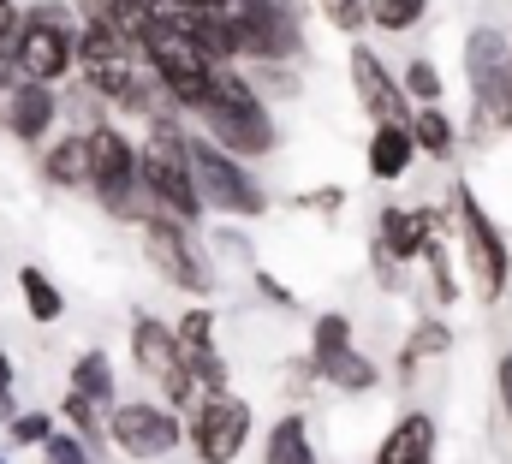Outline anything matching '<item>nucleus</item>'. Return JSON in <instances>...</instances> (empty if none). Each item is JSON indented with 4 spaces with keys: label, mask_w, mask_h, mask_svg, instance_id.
I'll return each mask as SVG.
<instances>
[{
    "label": "nucleus",
    "mask_w": 512,
    "mask_h": 464,
    "mask_svg": "<svg viewBox=\"0 0 512 464\" xmlns=\"http://www.w3.org/2000/svg\"><path fill=\"white\" fill-rule=\"evenodd\" d=\"M376 6V24L382 30H411L423 18V0H370Z\"/></svg>",
    "instance_id": "27"
},
{
    "label": "nucleus",
    "mask_w": 512,
    "mask_h": 464,
    "mask_svg": "<svg viewBox=\"0 0 512 464\" xmlns=\"http://www.w3.org/2000/svg\"><path fill=\"white\" fill-rule=\"evenodd\" d=\"M501 119H507V125H512V96H507V114H501Z\"/></svg>",
    "instance_id": "36"
},
{
    "label": "nucleus",
    "mask_w": 512,
    "mask_h": 464,
    "mask_svg": "<svg viewBox=\"0 0 512 464\" xmlns=\"http://www.w3.org/2000/svg\"><path fill=\"white\" fill-rule=\"evenodd\" d=\"M143 60L155 66V78L167 84V96H173L179 108H203V102H209L215 60H209L167 12H155V24H149V36H143Z\"/></svg>",
    "instance_id": "1"
},
{
    "label": "nucleus",
    "mask_w": 512,
    "mask_h": 464,
    "mask_svg": "<svg viewBox=\"0 0 512 464\" xmlns=\"http://www.w3.org/2000/svg\"><path fill=\"white\" fill-rule=\"evenodd\" d=\"M459 232H465V256H471L477 292L483 298H501V286H507V244H501L495 221L483 215V203L471 191H459Z\"/></svg>",
    "instance_id": "9"
},
{
    "label": "nucleus",
    "mask_w": 512,
    "mask_h": 464,
    "mask_svg": "<svg viewBox=\"0 0 512 464\" xmlns=\"http://www.w3.org/2000/svg\"><path fill=\"white\" fill-rule=\"evenodd\" d=\"M411 131L405 125H376V137H370V173L376 179H399L405 167H411Z\"/></svg>",
    "instance_id": "19"
},
{
    "label": "nucleus",
    "mask_w": 512,
    "mask_h": 464,
    "mask_svg": "<svg viewBox=\"0 0 512 464\" xmlns=\"http://www.w3.org/2000/svg\"><path fill=\"white\" fill-rule=\"evenodd\" d=\"M382 250L387 256H417V250H429V215L387 209L382 215Z\"/></svg>",
    "instance_id": "20"
},
{
    "label": "nucleus",
    "mask_w": 512,
    "mask_h": 464,
    "mask_svg": "<svg viewBox=\"0 0 512 464\" xmlns=\"http://www.w3.org/2000/svg\"><path fill=\"white\" fill-rule=\"evenodd\" d=\"M66 417H72V429H78V435H84L90 447L102 441V423H96V399H84L78 387H72V399H66Z\"/></svg>",
    "instance_id": "28"
},
{
    "label": "nucleus",
    "mask_w": 512,
    "mask_h": 464,
    "mask_svg": "<svg viewBox=\"0 0 512 464\" xmlns=\"http://www.w3.org/2000/svg\"><path fill=\"white\" fill-rule=\"evenodd\" d=\"M78 66H84L90 90H96V96H108V102H120V108H131V102H137V90H143L137 60H131V42H126V36H114L102 18H90V24H84V36H78Z\"/></svg>",
    "instance_id": "5"
},
{
    "label": "nucleus",
    "mask_w": 512,
    "mask_h": 464,
    "mask_svg": "<svg viewBox=\"0 0 512 464\" xmlns=\"http://www.w3.org/2000/svg\"><path fill=\"white\" fill-rule=\"evenodd\" d=\"M405 90H411L417 102H435V96H441V72H435L429 60H411V66H405Z\"/></svg>",
    "instance_id": "30"
},
{
    "label": "nucleus",
    "mask_w": 512,
    "mask_h": 464,
    "mask_svg": "<svg viewBox=\"0 0 512 464\" xmlns=\"http://www.w3.org/2000/svg\"><path fill=\"white\" fill-rule=\"evenodd\" d=\"M191 441H197V453L209 464H233L245 453V441H251V405L233 399V393H215V399L197 411Z\"/></svg>",
    "instance_id": "12"
},
{
    "label": "nucleus",
    "mask_w": 512,
    "mask_h": 464,
    "mask_svg": "<svg viewBox=\"0 0 512 464\" xmlns=\"http://www.w3.org/2000/svg\"><path fill=\"white\" fill-rule=\"evenodd\" d=\"M12 42H18V6L0 0V60H12Z\"/></svg>",
    "instance_id": "33"
},
{
    "label": "nucleus",
    "mask_w": 512,
    "mask_h": 464,
    "mask_svg": "<svg viewBox=\"0 0 512 464\" xmlns=\"http://www.w3.org/2000/svg\"><path fill=\"white\" fill-rule=\"evenodd\" d=\"M352 84H358L364 108L382 119V125H411V114H405V96L393 90L387 66L376 60V54H370V48H352Z\"/></svg>",
    "instance_id": "16"
},
{
    "label": "nucleus",
    "mask_w": 512,
    "mask_h": 464,
    "mask_svg": "<svg viewBox=\"0 0 512 464\" xmlns=\"http://www.w3.org/2000/svg\"><path fill=\"white\" fill-rule=\"evenodd\" d=\"M54 435V423H48V411H30V417H12V441L18 447H42Z\"/></svg>",
    "instance_id": "31"
},
{
    "label": "nucleus",
    "mask_w": 512,
    "mask_h": 464,
    "mask_svg": "<svg viewBox=\"0 0 512 464\" xmlns=\"http://www.w3.org/2000/svg\"><path fill=\"white\" fill-rule=\"evenodd\" d=\"M0 464H6V459H0Z\"/></svg>",
    "instance_id": "37"
},
{
    "label": "nucleus",
    "mask_w": 512,
    "mask_h": 464,
    "mask_svg": "<svg viewBox=\"0 0 512 464\" xmlns=\"http://www.w3.org/2000/svg\"><path fill=\"white\" fill-rule=\"evenodd\" d=\"M42 464H96V447H84L78 435H48L42 441Z\"/></svg>",
    "instance_id": "26"
},
{
    "label": "nucleus",
    "mask_w": 512,
    "mask_h": 464,
    "mask_svg": "<svg viewBox=\"0 0 512 464\" xmlns=\"http://www.w3.org/2000/svg\"><path fill=\"white\" fill-rule=\"evenodd\" d=\"M54 185H90V137H66L48 149V167H42Z\"/></svg>",
    "instance_id": "21"
},
{
    "label": "nucleus",
    "mask_w": 512,
    "mask_h": 464,
    "mask_svg": "<svg viewBox=\"0 0 512 464\" xmlns=\"http://www.w3.org/2000/svg\"><path fill=\"white\" fill-rule=\"evenodd\" d=\"M143 250H149V262H155L173 286H185V292H209V286H215V274L203 268L197 244L179 227V215H143Z\"/></svg>",
    "instance_id": "7"
},
{
    "label": "nucleus",
    "mask_w": 512,
    "mask_h": 464,
    "mask_svg": "<svg viewBox=\"0 0 512 464\" xmlns=\"http://www.w3.org/2000/svg\"><path fill=\"white\" fill-rule=\"evenodd\" d=\"M197 114L209 119V131H215L233 155H268V149H274L268 114H262V102L251 96V84L233 78V72H221V66H215V78H209V102H203Z\"/></svg>",
    "instance_id": "3"
},
{
    "label": "nucleus",
    "mask_w": 512,
    "mask_h": 464,
    "mask_svg": "<svg viewBox=\"0 0 512 464\" xmlns=\"http://www.w3.org/2000/svg\"><path fill=\"white\" fill-rule=\"evenodd\" d=\"M429 351H447V328H441V322H429V328H417V334H411V346H405V375H411Z\"/></svg>",
    "instance_id": "29"
},
{
    "label": "nucleus",
    "mask_w": 512,
    "mask_h": 464,
    "mask_svg": "<svg viewBox=\"0 0 512 464\" xmlns=\"http://www.w3.org/2000/svg\"><path fill=\"white\" fill-rule=\"evenodd\" d=\"M233 30H239V48H251L262 60H280V54H298V18L286 12V0H233Z\"/></svg>",
    "instance_id": "11"
},
{
    "label": "nucleus",
    "mask_w": 512,
    "mask_h": 464,
    "mask_svg": "<svg viewBox=\"0 0 512 464\" xmlns=\"http://www.w3.org/2000/svg\"><path fill=\"white\" fill-rule=\"evenodd\" d=\"M316 6H322V12H328V18H334L340 30H364V24H370L364 0H316Z\"/></svg>",
    "instance_id": "32"
},
{
    "label": "nucleus",
    "mask_w": 512,
    "mask_h": 464,
    "mask_svg": "<svg viewBox=\"0 0 512 464\" xmlns=\"http://www.w3.org/2000/svg\"><path fill=\"white\" fill-rule=\"evenodd\" d=\"M6 125H12V137L36 143V137L54 125V90L36 84V78H24V84L12 90V102H6Z\"/></svg>",
    "instance_id": "17"
},
{
    "label": "nucleus",
    "mask_w": 512,
    "mask_h": 464,
    "mask_svg": "<svg viewBox=\"0 0 512 464\" xmlns=\"http://www.w3.org/2000/svg\"><path fill=\"white\" fill-rule=\"evenodd\" d=\"M501 405H507V417H512V351L501 357Z\"/></svg>",
    "instance_id": "34"
},
{
    "label": "nucleus",
    "mask_w": 512,
    "mask_h": 464,
    "mask_svg": "<svg viewBox=\"0 0 512 464\" xmlns=\"http://www.w3.org/2000/svg\"><path fill=\"white\" fill-rule=\"evenodd\" d=\"M72 387H78L84 399L108 405V399H114V369H108V357H102V351H84L78 369H72Z\"/></svg>",
    "instance_id": "24"
},
{
    "label": "nucleus",
    "mask_w": 512,
    "mask_h": 464,
    "mask_svg": "<svg viewBox=\"0 0 512 464\" xmlns=\"http://www.w3.org/2000/svg\"><path fill=\"white\" fill-rule=\"evenodd\" d=\"M185 149H191V173H197L203 203H215L227 215H256L262 209V191L239 173V161L227 149H215V143H185Z\"/></svg>",
    "instance_id": "8"
},
{
    "label": "nucleus",
    "mask_w": 512,
    "mask_h": 464,
    "mask_svg": "<svg viewBox=\"0 0 512 464\" xmlns=\"http://www.w3.org/2000/svg\"><path fill=\"white\" fill-rule=\"evenodd\" d=\"M18 292H24V304H30L36 322H60L66 316V298H60V286L42 268H18Z\"/></svg>",
    "instance_id": "22"
},
{
    "label": "nucleus",
    "mask_w": 512,
    "mask_h": 464,
    "mask_svg": "<svg viewBox=\"0 0 512 464\" xmlns=\"http://www.w3.org/2000/svg\"><path fill=\"white\" fill-rule=\"evenodd\" d=\"M90 185H96V197L120 221H143L137 215V185H143L137 179V149H131L114 125H96L90 131Z\"/></svg>",
    "instance_id": "6"
},
{
    "label": "nucleus",
    "mask_w": 512,
    "mask_h": 464,
    "mask_svg": "<svg viewBox=\"0 0 512 464\" xmlns=\"http://www.w3.org/2000/svg\"><path fill=\"white\" fill-rule=\"evenodd\" d=\"M78 60V30L66 6H36L30 18H18V42H12V66L36 84L66 78V66Z\"/></svg>",
    "instance_id": "4"
},
{
    "label": "nucleus",
    "mask_w": 512,
    "mask_h": 464,
    "mask_svg": "<svg viewBox=\"0 0 512 464\" xmlns=\"http://www.w3.org/2000/svg\"><path fill=\"white\" fill-rule=\"evenodd\" d=\"M411 143H423L429 155H447L453 149V125L435 114V108H423V114L411 119Z\"/></svg>",
    "instance_id": "25"
},
{
    "label": "nucleus",
    "mask_w": 512,
    "mask_h": 464,
    "mask_svg": "<svg viewBox=\"0 0 512 464\" xmlns=\"http://www.w3.org/2000/svg\"><path fill=\"white\" fill-rule=\"evenodd\" d=\"M429 453H435V423L429 417H405L382 441L376 464H429Z\"/></svg>",
    "instance_id": "18"
},
{
    "label": "nucleus",
    "mask_w": 512,
    "mask_h": 464,
    "mask_svg": "<svg viewBox=\"0 0 512 464\" xmlns=\"http://www.w3.org/2000/svg\"><path fill=\"white\" fill-rule=\"evenodd\" d=\"M131 357H137L143 375H155V381L167 387L173 405L191 399L197 381H191V369H185V357H179V334H173V328H161L155 316H137V328H131Z\"/></svg>",
    "instance_id": "10"
},
{
    "label": "nucleus",
    "mask_w": 512,
    "mask_h": 464,
    "mask_svg": "<svg viewBox=\"0 0 512 464\" xmlns=\"http://www.w3.org/2000/svg\"><path fill=\"white\" fill-rule=\"evenodd\" d=\"M465 72H471V96L483 102V114H507L512 48H507L501 30H471V42H465Z\"/></svg>",
    "instance_id": "13"
},
{
    "label": "nucleus",
    "mask_w": 512,
    "mask_h": 464,
    "mask_svg": "<svg viewBox=\"0 0 512 464\" xmlns=\"http://www.w3.org/2000/svg\"><path fill=\"white\" fill-rule=\"evenodd\" d=\"M0 423H12V381H0Z\"/></svg>",
    "instance_id": "35"
},
{
    "label": "nucleus",
    "mask_w": 512,
    "mask_h": 464,
    "mask_svg": "<svg viewBox=\"0 0 512 464\" xmlns=\"http://www.w3.org/2000/svg\"><path fill=\"white\" fill-rule=\"evenodd\" d=\"M268 464H316L310 435H304V417H286V423L268 435Z\"/></svg>",
    "instance_id": "23"
},
{
    "label": "nucleus",
    "mask_w": 512,
    "mask_h": 464,
    "mask_svg": "<svg viewBox=\"0 0 512 464\" xmlns=\"http://www.w3.org/2000/svg\"><path fill=\"white\" fill-rule=\"evenodd\" d=\"M137 179L149 185V197H155L167 215L197 221L203 191H197V173H191V149H185V137H179L173 125H155V137H149L143 155H137Z\"/></svg>",
    "instance_id": "2"
},
{
    "label": "nucleus",
    "mask_w": 512,
    "mask_h": 464,
    "mask_svg": "<svg viewBox=\"0 0 512 464\" xmlns=\"http://www.w3.org/2000/svg\"><path fill=\"white\" fill-rule=\"evenodd\" d=\"M316 369H322L328 381L352 387V393H364V387L376 381V369L352 351V322H346V316H322V322H316Z\"/></svg>",
    "instance_id": "15"
},
{
    "label": "nucleus",
    "mask_w": 512,
    "mask_h": 464,
    "mask_svg": "<svg viewBox=\"0 0 512 464\" xmlns=\"http://www.w3.org/2000/svg\"><path fill=\"white\" fill-rule=\"evenodd\" d=\"M108 435L126 447L131 459H161V453H173L179 423H173V411H161V405H114Z\"/></svg>",
    "instance_id": "14"
}]
</instances>
